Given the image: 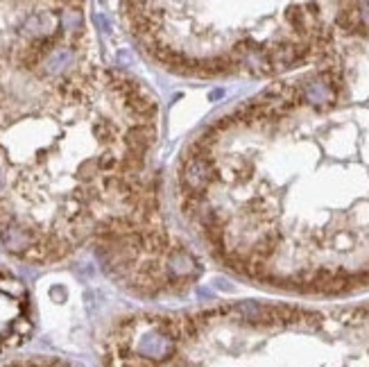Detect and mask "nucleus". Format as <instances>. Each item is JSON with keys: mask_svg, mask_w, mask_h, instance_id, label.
<instances>
[{"mask_svg": "<svg viewBox=\"0 0 369 367\" xmlns=\"http://www.w3.org/2000/svg\"><path fill=\"white\" fill-rule=\"evenodd\" d=\"M148 53L179 73L276 75L309 61L326 18L315 5L250 12L252 5H125Z\"/></svg>", "mask_w": 369, "mask_h": 367, "instance_id": "nucleus-1", "label": "nucleus"}]
</instances>
